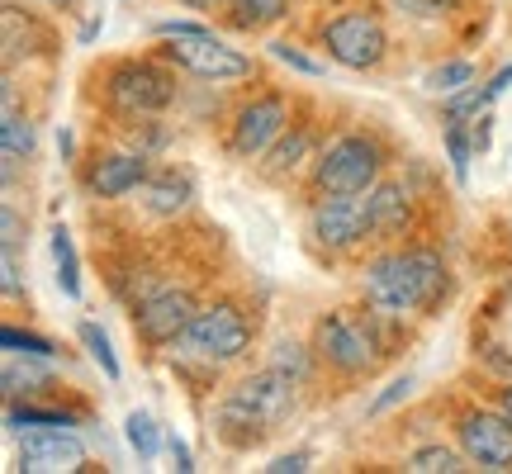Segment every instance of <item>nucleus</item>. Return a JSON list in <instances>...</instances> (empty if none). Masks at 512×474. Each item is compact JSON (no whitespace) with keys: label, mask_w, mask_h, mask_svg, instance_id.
I'll return each mask as SVG.
<instances>
[{"label":"nucleus","mask_w":512,"mask_h":474,"mask_svg":"<svg viewBox=\"0 0 512 474\" xmlns=\"http://www.w3.org/2000/svg\"><path fill=\"white\" fill-rule=\"evenodd\" d=\"M470 0H394V10L418 24H441V19H456Z\"/></svg>","instance_id":"nucleus-21"},{"label":"nucleus","mask_w":512,"mask_h":474,"mask_svg":"<svg viewBox=\"0 0 512 474\" xmlns=\"http://www.w3.org/2000/svg\"><path fill=\"white\" fill-rule=\"evenodd\" d=\"M446 422H451V437L470 456L475 470H494V474L512 470V422L489 399L451 394L446 399Z\"/></svg>","instance_id":"nucleus-12"},{"label":"nucleus","mask_w":512,"mask_h":474,"mask_svg":"<svg viewBox=\"0 0 512 474\" xmlns=\"http://www.w3.org/2000/svg\"><path fill=\"white\" fill-rule=\"evenodd\" d=\"M261 328H266V294L252 285H219L204 299V309L190 318V328L181 332L176 356L228 370L252 356Z\"/></svg>","instance_id":"nucleus-5"},{"label":"nucleus","mask_w":512,"mask_h":474,"mask_svg":"<svg viewBox=\"0 0 512 474\" xmlns=\"http://www.w3.org/2000/svg\"><path fill=\"white\" fill-rule=\"evenodd\" d=\"M43 5H48V10H53L57 19H76V15H81V5H86V0H43Z\"/></svg>","instance_id":"nucleus-32"},{"label":"nucleus","mask_w":512,"mask_h":474,"mask_svg":"<svg viewBox=\"0 0 512 474\" xmlns=\"http://www.w3.org/2000/svg\"><path fill=\"white\" fill-rule=\"evenodd\" d=\"M304 247H309L323 266H347V261H366L375 252V233H370V195H332L304 209Z\"/></svg>","instance_id":"nucleus-9"},{"label":"nucleus","mask_w":512,"mask_h":474,"mask_svg":"<svg viewBox=\"0 0 512 474\" xmlns=\"http://www.w3.org/2000/svg\"><path fill=\"white\" fill-rule=\"evenodd\" d=\"M53 266H57V290L76 299L81 294V261H76V242L62 223L53 228Z\"/></svg>","instance_id":"nucleus-20"},{"label":"nucleus","mask_w":512,"mask_h":474,"mask_svg":"<svg viewBox=\"0 0 512 474\" xmlns=\"http://www.w3.org/2000/svg\"><path fill=\"white\" fill-rule=\"evenodd\" d=\"M0 157H5V190H10L19 162L34 157V119L29 114L5 110V119H0Z\"/></svg>","instance_id":"nucleus-18"},{"label":"nucleus","mask_w":512,"mask_h":474,"mask_svg":"<svg viewBox=\"0 0 512 474\" xmlns=\"http://www.w3.org/2000/svg\"><path fill=\"white\" fill-rule=\"evenodd\" d=\"M290 15V0H223L214 10V24L228 34H271L275 24H285Z\"/></svg>","instance_id":"nucleus-17"},{"label":"nucleus","mask_w":512,"mask_h":474,"mask_svg":"<svg viewBox=\"0 0 512 474\" xmlns=\"http://www.w3.org/2000/svg\"><path fill=\"white\" fill-rule=\"evenodd\" d=\"M309 38L328 62L347 72H380L394 48L380 0H323L309 24Z\"/></svg>","instance_id":"nucleus-6"},{"label":"nucleus","mask_w":512,"mask_h":474,"mask_svg":"<svg viewBox=\"0 0 512 474\" xmlns=\"http://www.w3.org/2000/svg\"><path fill=\"white\" fill-rule=\"evenodd\" d=\"M356 290L361 304L399 323H432L451 309L456 299V271L437 242H403V247H380L356 266Z\"/></svg>","instance_id":"nucleus-2"},{"label":"nucleus","mask_w":512,"mask_h":474,"mask_svg":"<svg viewBox=\"0 0 512 474\" xmlns=\"http://www.w3.org/2000/svg\"><path fill=\"white\" fill-rule=\"evenodd\" d=\"M76 337H81V342H86V351H91L95 361H100V370H105L110 380H119V361H114V351H110V337H105V328L86 318V323L76 328Z\"/></svg>","instance_id":"nucleus-23"},{"label":"nucleus","mask_w":512,"mask_h":474,"mask_svg":"<svg viewBox=\"0 0 512 474\" xmlns=\"http://www.w3.org/2000/svg\"><path fill=\"white\" fill-rule=\"evenodd\" d=\"M0 34H5V72H15L19 62H34V57H57V15L48 10H29L19 0H5L0 10Z\"/></svg>","instance_id":"nucleus-14"},{"label":"nucleus","mask_w":512,"mask_h":474,"mask_svg":"<svg viewBox=\"0 0 512 474\" xmlns=\"http://www.w3.org/2000/svg\"><path fill=\"white\" fill-rule=\"evenodd\" d=\"M24 228H29V223L19 219L15 200L5 195V204H0V247H19V242H24Z\"/></svg>","instance_id":"nucleus-28"},{"label":"nucleus","mask_w":512,"mask_h":474,"mask_svg":"<svg viewBox=\"0 0 512 474\" xmlns=\"http://www.w3.org/2000/svg\"><path fill=\"white\" fill-rule=\"evenodd\" d=\"M403 470L408 474H460V470H475V465H470V456H465L460 446L427 441V446H418V451L403 456Z\"/></svg>","instance_id":"nucleus-19"},{"label":"nucleus","mask_w":512,"mask_h":474,"mask_svg":"<svg viewBox=\"0 0 512 474\" xmlns=\"http://www.w3.org/2000/svg\"><path fill=\"white\" fill-rule=\"evenodd\" d=\"M181 67H171L157 48L147 53H110L95 57L81 72V105L95 119H143L166 114L181 100Z\"/></svg>","instance_id":"nucleus-3"},{"label":"nucleus","mask_w":512,"mask_h":474,"mask_svg":"<svg viewBox=\"0 0 512 474\" xmlns=\"http://www.w3.org/2000/svg\"><path fill=\"white\" fill-rule=\"evenodd\" d=\"M219 285H223V275H181V280L162 285L157 294H147L138 309H128L133 342H138L147 356L176 347V342H181V332L190 328V318L204 309V299L219 290Z\"/></svg>","instance_id":"nucleus-10"},{"label":"nucleus","mask_w":512,"mask_h":474,"mask_svg":"<svg viewBox=\"0 0 512 474\" xmlns=\"http://www.w3.org/2000/svg\"><path fill=\"white\" fill-rule=\"evenodd\" d=\"M479 365H484V375L512 380V351L508 347H484V351H479Z\"/></svg>","instance_id":"nucleus-30"},{"label":"nucleus","mask_w":512,"mask_h":474,"mask_svg":"<svg viewBox=\"0 0 512 474\" xmlns=\"http://www.w3.org/2000/svg\"><path fill=\"white\" fill-rule=\"evenodd\" d=\"M479 399H489L512 422V380H498V375H484V389H475Z\"/></svg>","instance_id":"nucleus-29"},{"label":"nucleus","mask_w":512,"mask_h":474,"mask_svg":"<svg viewBox=\"0 0 512 474\" xmlns=\"http://www.w3.org/2000/svg\"><path fill=\"white\" fill-rule=\"evenodd\" d=\"M309 451H290V456H280V460H275V465H266V470H271V474H299V470H309Z\"/></svg>","instance_id":"nucleus-31"},{"label":"nucleus","mask_w":512,"mask_h":474,"mask_svg":"<svg viewBox=\"0 0 512 474\" xmlns=\"http://www.w3.org/2000/svg\"><path fill=\"white\" fill-rule=\"evenodd\" d=\"M157 53L195 76L204 86H238V81H261V62L247 57L242 48H228L214 29L204 24H157Z\"/></svg>","instance_id":"nucleus-8"},{"label":"nucleus","mask_w":512,"mask_h":474,"mask_svg":"<svg viewBox=\"0 0 512 474\" xmlns=\"http://www.w3.org/2000/svg\"><path fill=\"white\" fill-rule=\"evenodd\" d=\"M157 422L147 418V413H128V446L138 451V460H152L157 456Z\"/></svg>","instance_id":"nucleus-25"},{"label":"nucleus","mask_w":512,"mask_h":474,"mask_svg":"<svg viewBox=\"0 0 512 474\" xmlns=\"http://www.w3.org/2000/svg\"><path fill=\"white\" fill-rule=\"evenodd\" d=\"M19 470L29 474L86 470V446L67 427H24V437H19Z\"/></svg>","instance_id":"nucleus-16"},{"label":"nucleus","mask_w":512,"mask_h":474,"mask_svg":"<svg viewBox=\"0 0 512 474\" xmlns=\"http://www.w3.org/2000/svg\"><path fill=\"white\" fill-rule=\"evenodd\" d=\"M470 81H475V62H441L437 72H427V86L437 95H456Z\"/></svg>","instance_id":"nucleus-24"},{"label":"nucleus","mask_w":512,"mask_h":474,"mask_svg":"<svg viewBox=\"0 0 512 474\" xmlns=\"http://www.w3.org/2000/svg\"><path fill=\"white\" fill-rule=\"evenodd\" d=\"M294 100H299V95H294L290 86H280L275 76H261L256 86H247V91L233 100V110L223 114V128H219L223 157L238 162V166L261 162L266 147H271L275 138L285 133V124H290Z\"/></svg>","instance_id":"nucleus-7"},{"label":"nucleus","mask_w":512,"mask_h":474,"mask_svg":"<svg viewBox=\"0 0 512 474\" xmlns=\"http://www.w3.org/2000/svg\"><path fill=\"white\" fill-rule=\"evenodd\" d=\"M0 290H5V299H19L24 294V266H19V247H0Z\"/></svg>","instance_id":"nucleus-27"},{"label":"nucleus","mask_w":512,"mask_h":474,"mask_svg":"<svg viewBox=\"0 0 512 474\" xmlns=\"http://www.w3.org/2000/svg\"><path fill=\"white\" fill-rule=\"evenodd\" d=\"M413 323L384 318L366 304H342V309H323L309 328V351L318 365V384L337 394L366 389L399 361V351L413 342Z\"/></svg>","instance_id":"nucleus-1"},{"label":"nucleus","mask_w":512,"mask_h":474,"mask_svg":"<svg viewBox=\"0 0 512 474\" xmlns=\"http://www.w3.org/2000/svg\"><path fill=\"white\" fill-rule=\"evenodd\" d=\"M176 5H185V10H200V15H214L223 0H176Z\"/></svg>","instance_id":"nucleus-34"},{"label":"nucleus","mask_w":512,"mask_h":474,"mask_svg":"<svg viewBox=\"0 0 512 474\" xmlns=\"http://www.w3.org/2000/svg\"><path fill=\"white\" fill-rule=\"evenodd\" d=\"M399 162V143L380 119H356V124L337 128L328 147L318 152L309 176L299 181V204L309 209L332 195H370L375 185L394 171Z\"/></svg>","instance_id":"nucleus-4"},{"label":"nucleus","mask_w":512,"mask_h":474,"mask_svg":"<svg viewBox=\"0 0 512 474\" xmlns=\"http://www.w3.org/2000/svg\"><path fill=\"white\" fill-rule=\"evenodd\" d=\"M0 347L10 351V356H43V361H48V356H57V342H53V337L19 332L15 323H5V328H0Z\"/></svg>","instance_id":"nucleus-22"},{"label":"nucleus","mask_w":512,"mask_h":474,"mask_svg":"<svg viewBox=\"0 0 512 474\" xmlns=\"http://www.w3.org/2000/svg\"><path fill=\"white\" fill-rule=\"evenodd\" d=\"M138 209H143V219H152V223L190 219V209H195V176L176 162L152 166L147 181L138 185Z\"/></svg>","instance_id":"nucleus-15"},{"label":"nucleus","mask_w":512,"mask_h":474,"mask_svg":"<svg viewBox=\"0 0 512 474\" xmlns=\"http://www.w3.org/2000/svg\"><path fill=\"white\" fill-rule=\"evenodd\" d=\"M266 53L275 57V62H285V67H294V72H304V76H323V62H313V57H304L299 48H294L290 38H271L266 43Z\"/></svg>","instance_id":"nucleus-26"},{"label":"nucleus","mask_w":512,"mask_h":474,"mask_svg":"<svg viewBox=\"0 0 512 474\" xmlns=\"http://www.w3.org/2000/svg\"><path fill=\"white\" fill-rule=\"evenodd\" d=\"M328 138H332L328 114L318 110V100L299 95L285 133H280V138L266 147V157L252 166L256 181L266 185V190H299V181L309 176V166L318 162V152L328 147Z\"/></svg>","instance_id":"nucleus-11"},{"label":"nucleus","mask_w":512,"mask_h":474,"mask_svg":"<svg viewBox=\"0 0 512 474\" xmlns=\"http://www.w3.org/2000/svg\"><path fill=\"white\" fill-rule=\"evenodd\" d=\"M152 166H157V157H143V152L95 133L91 143L76 152V185L95 204H119L128 195H138V185L147 181Z\"/></svg>","instance_id":"nucleus-13"},{"label":"nucleus","mask_w":512,"mask_h":474,"mask_svg":"<svg viewBox=\"0 0 512 474\" xmlns=\"http://www.w3.org/2000/svg\"><path fill=\"white\" fill-rule=\"evenodd\" d=\"M166 446H171V456H176V470H195V460H190V451H185V441L166 437Z\"/></svg>","instance_id":"nucleus-33"}]
</instances>
